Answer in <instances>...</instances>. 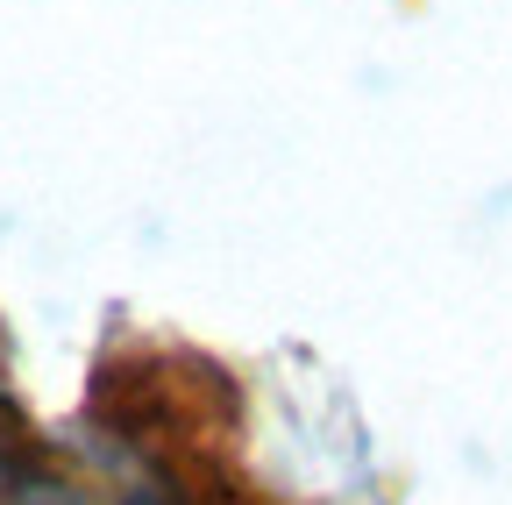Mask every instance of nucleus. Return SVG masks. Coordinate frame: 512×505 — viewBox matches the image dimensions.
Wrapping results in <instances>:
<instances>
[{"instance_id":"f257e3e1","label":"nucleus","mask_w":512,"mask_h":505,"mask_svg":"<svg viewBox=\"0 0 512 505\" xmlns=\"http://www.w3.org/2000/svg\"><path fill=\"white\" fill-rule=\"evenodd\" d=\"M8 505H157V498H143V491H93V484H79V477H22L15 491H8Z\"/></svg>"}]
</instances>
